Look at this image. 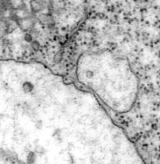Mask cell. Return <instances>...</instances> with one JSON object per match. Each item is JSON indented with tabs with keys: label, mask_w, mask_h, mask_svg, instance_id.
Here are the masks:
<instances>
[{
	"label": "cell",
	"mask_w": 160,
	"mask_h": 164,
	"mask_svg": "<svg viewBox=\"0 0 160 164\" xmlns=\"http://www.w3.org/2000/svg\"><path fill=\"white\" fill-rule=\"evenodd\" d=\"M78 77L113 109L126 110L135 97L137 82L132 71L124 60L110 54L82 57L78 63Z\"/></svg>",
	"instance_id": "1"
}]
</instances>
